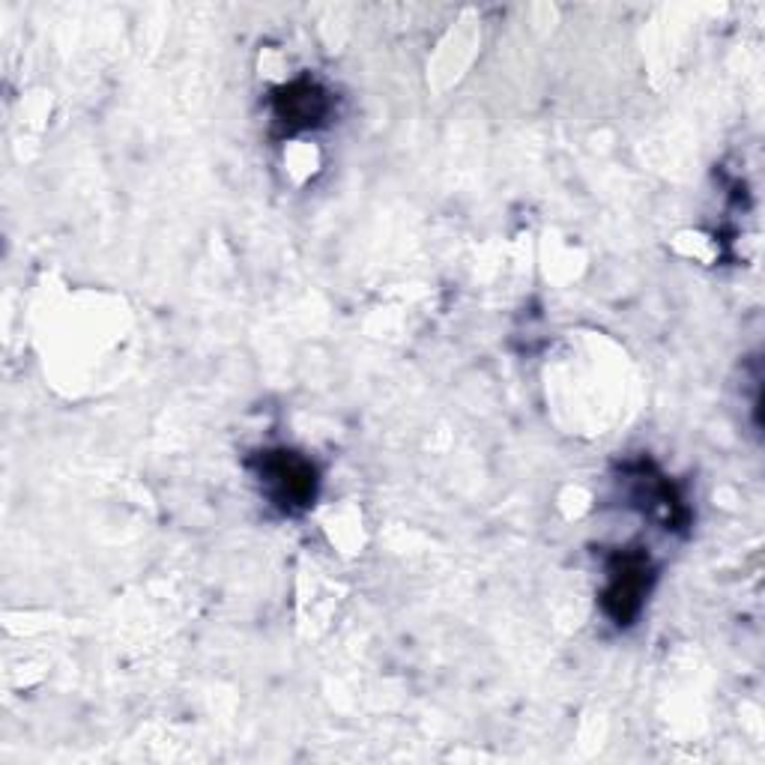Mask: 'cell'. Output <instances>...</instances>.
Masks as SVG:
<instances>
[{"instance_id":"obj_1","label":"cell","mask_w":765,"mask_h":765,"mask_svg":"<svg viewBox=\"0 0 765 765\" xmlns=\"http://www.w3.org/2000/svg\"><path fill=\"white\" fill-rule=\"evenodd\" d=\"M266 481L276 488L278 500L285 506H294V502H306L311 497L315 476H311V467L306 460L281 455V458L266 460Z\"/></svg>"},{"instance_id":"obj_2","label":"cell","mask_w":765,"mask_h":765,"mask_svg":"<svg viewBox=\"0 0 765 765\" xmlns=\"http://www.w3.org/2000/svg\"><path fill=\"white\" fill-rule=\"evenodd\" d=\"M323 111H327V103H323V93L317 91L315 84H308L306 87V99H302V103H299V93L287 91L285 108H278V114H281L285 123H290V126H308V123H315Z\"/></svg>"}]
</instances>
